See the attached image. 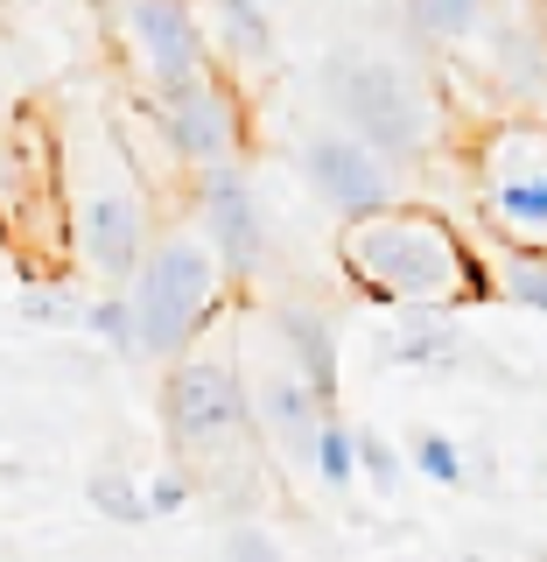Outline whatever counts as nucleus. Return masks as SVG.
<instances>
[{"label": "nucleus", "mask_w": 547, "mask_h": 562, "mask_svg": "<svg viewBox=\"0 0 547 562\" xmlns=\"http://www.w3.org/2000/svg\"><path fill=\"white\" fill-rule=\"evenodd\" d=\"M49 148H57V204H64L70 260L99 289H119L140 268L155 225H162L148 176H140L119 120L92 113V105H70L57 127H49Z\"/></svg>", "instance_id": "f257e3e1"}, {"label": "nucleus", "mask_w": 547, "mask_h": 562, "mask_svg": "<svg viewBox=\"0 0 547 562\" xmlns=\"http://www.w3.org/2000/svg\"><path fill=\"white\" fill-rule=\"evenodd\" d=\"M162 436H169V464L190 471L197 499H218L225 520L260 514V492L274 485V464L253 436V415H246L232 338L204 330L183 359L162 366Z\"/></svg>", "instance_id": "f03ea898"}, {"label": "nucleus", "mask_w": 547, "mask_h": 562, "mask_svg": "<svg viewBox=\"0 0 547 562\" xmlns=\"http://www.w3.org/2000/svg\"><path fill=\"white\" fill-rule=\"evenodd\" d=\"M338 274L351 281L358 303L379 310H470L491 303L485 281V254L464 239V225L449 211L400 198L358 218H338Z\"/></svg>", "instance_id": "7ed1b4c3"}, {"label": "nucleus", "mask_w": 547, "mask_h": 562, "mask_svg": "<svg viewBox=\"0 0 547 562\" xmlns=\"http://www.w3.org/2000/svg\"><path fill=\"white\" fill-rule=\"evenodd\" d=\"M316 92H323V113L344 134H358L365 148H379L400 169L435 162L449 148L456 127L449 99L435 92L429 70H414L408 57H394L379 43H330L323 64H316Z\"/></svg>", "instance_id": "20e7f679"}, {"label": "nucleus", "mask_w": 547, "mask_h": 562, "mask_svg": "<svg viewBox=\"0 0 547 562\" xmlns=\"http://www.w3.org/2000/svg\"><path fill=\"white\" fill-rule=\"evenodd\" d=\"M134 316V351L140 366H169L183 359L204 330H218L225 303H232V281H225L218 254L204 246V233L190 218H162L140 254V268L119 281Z\"/></svg>", "instance_id": "39448f33"}, {"label": "nucleus", "mask_w": 547, "mask_h": 562, "mask_svg": "<svg viewBox=\"0 0 547 562\" xmlns=\"http://www.w3.org/2000/svg\"><path fill=\"white\" fill-rule=\"evenodd\" d=\"M400 22L435 64L470 70L491 92H547V14L534 0H400Z\"/></svg>", "instance_id": "423d86ee"}, {"label": "nucleus", "mask_w": 547, "mask_h": 562, "mask_svg": "<svg viewBox=\"0 0 547 562\" xmlns=\"http://www.w3.org/2000/svg\"><path fill=\"white\" fill-rule=\"evenodd\" d=\"M464 190L499 246L547 254V113L505 105V113L478 120L464 140Z\"/></svg>", "instance_id": "0eeeda50"}, {"label": "nucleus", "mask_w": 547, "mask_h": 562, "mask_svg": "<svg viewBox=\"0 0 547 562\" xmlns=\"http://www.w3.org/2000/svg\"><path fill=\"white\" fill-rule=\"evenodd\" d=\"M155 140H162V162L197 176L218 162H246L253 155V113H246V85L232 78V64H210L175 92L140 99Z\"/></svg>", "instance_id": "6e6552de"}, {"label": "nucleus", "mask_w": 547, "mask_h": 562, "mask_svg": "<svg viewBox=\"0 0 547 562\" xmlns=\"http://www.w3.org/2000/svg\"><path fill=\"white\" fill-rule=\"evenodd\" d=\"M239 359V386H246V415H253V436L260 450H267V464L281 471V479L309 485V457H316V422H323L330 408L309 394V380L288 366V351L274 345V330H246V338L232 345Z\"/></svg>", "instance_id": "1a4fd4ad"}, {"label": "nucleus", "mask_w": 547, "mask_h": 562, "mask_svg": "<svg viewBox=\"0 0 547 562\" xmlns=\"http://www.w3.org/2000/svg\"><path fill=\"white\" fill-rule=\"evenodd\" d=\"M105 29H113V49H119V70H127L134 99L175 92V85H190L197 70L218 64L197 0H113Z\"/></svg>", "instance_id": "9d476101"}, {"label": "nucleus", "mask_w": 547, "mask_h": 562, "mask_svg": "<svg viewBox=\"0 0 547 562\" xmlns=\"http://www.w3.org/2000/svg\"><path fill=\"white\" fill-rule=\"evenodd\" d=\"M295 176H303V190L323 211H338V218H358V211H379V204L408 198V169L386 162L379 148H365L358 134H344L338 120H323V127H309L295 140Z\"/></svg>", "instance_id": "9b49d317"}, {"label": "nucleus", "mask_w": 547, "mask_h": 562, "mask_svg": "<svg viewBox=\"0 0 547 562\" xmlns=\"http://www.w3.org/2000/svg\"><path fill=\"white\" fill-rule=\"evenodd\" d=\"M190 225L204 233V246L218 254V268L232 289L260 281L267 268V204H260V183L246 162H218V169H197L190 176Z\"/></svg>", "instance_id": "f8f14e48"}, {"label": "nucleus", "mask_w": 547, "mask_h": 562, "mask_svg": "<svg viewBox=\"0 0 547 562\" xmlns=\"http://www.w3.org/2000/svg\"><path fill=\"white\" fill-rule=\"evenodd\" d=\"M260 324L274 330V345L288 351V366L309 380V394L323 408H344V338H338V316L309 295H281V303L260 310Z\"/></svg>", "instance_id": "ddd939ff"}, {"label": "nucleus", "mask_w": 547, "mask_h": 562, "mask_svg": "<svg viewBox=\"0 0 547 562\" xmlns=\"http://www.w3.org/2000/svg\"><path fill=\"white\" fill-rule=\"evenodd\" d=\"M485 281H491V303H513V310L547 316V254H534V246H499V239H491Z\"/></svg>", "instance_id": "4468645a"}, {"label": "nucleus", "mask_w": 547, "mask_h": 562, "mask_svg": "<svg viewBox=\"0 0 547 562\" xmlns=\"http://www.w3.org/2000/svg\"><path fill=\"white\" fill-rule=\"evenodd\" d=\"M386 359L394 366H443L456 359V330L443 310H400V324L386 330Z\"/></svg>", "instance_id": "2eb2a0df"}, {"label": "nucleus", "mask_w": 547, "mask_h": 562, "mask_svg": "<svg viewBox=\"0 0 547 562\" xmlns=\"http://www.w3.org/2000/svg\"><path fill=\"white\" fill-rule=\"evenodd\" d=\"M400 457H408V471H421V479L443 485V492H464L470 485V450L456 443L449 429H408Z\"/></svg>", "instance_id": "dca6fc26"}, {"label": "nucleus", "mask_w": 547, "mask_h": 562, "mask_svg": "<svg viewBox=\"0 0 547 562\" xmlns=\"http://www.w3.org/2000/svg\"><path fill=\"white\" fill-rule=\"evenodd\" d=\"M309 479L330 492V499H344L351 485H358V464H351V415L330 408L316 422V457H309Z\"/></svg>", "instance_id": "f3484780"}, {"label": "nucleus", "mask_w": 547, "mask_h": 562, "mask_svg": "<svg viewBox=\"0 0 547 562\" xmlns=\"http://www.w3.org/2000/svg\"><path fill=\"white\" fill-rule=\"evenodd\" d=\"M351 464H358V479L379 492V499H394L400 479H408V457H400V443L386 429H373V422H351Z\"/></svg>", "instance_id": "a211bd4d"}, {"label": "nucleus", "mask_w": 547, "mask_h": 562, "mask_svg": "<svg viewBox=\"0 0 547 562\" xmlns=\"http://www.w3.org/2000/svg\"><path fill=\"white\" fill-rule=\"evenodd\" d=\"M84 499H92V506H99V514L113 520V527H140V520H148V499H140V479H134L127 464H99L92 479H84Z\"/></svg>", "instance_id": "6ab92c4d"}, {"label": "nucleus", "mask_w": 547, "mask_h": 562, "mask_svg": "<svg viewBox=\"0 0 547 562\" xmlns=\"http://www.w3.org/2000/svg\"><path fill=\"white\" fill-rule=\"evenodd\" d=\"M78 324L92 330L105 351H119V359H134V366H140V351H134V316H127V295H119V289H99L92 303L78 310Z\"/></svg>", "instance_id": "aec40b11"}, {"label": "nucleus", "mask_w": 547, "mask_h": 562, "mask_svg": "<svg viewBox=\"0 0 547 562\" xmlns=\"http://www.w3.org/2000/svg\"><path fill=\"white\" fill-rule=\"evenodd\" d=\"M218 562H288V549H281V535L260 514H246V520H225Z\"/></svg>", "instance_id": "412c9836"}, {"label": "nucleus", "mask_w": 547, "mask_h": 562, "mask_svg": "<svg viewBox=\"0 0 547 562\" xmlns=\"http://www.w3.org/2000/svg\"><path fill=\"white\" fill-rule=\"evenodd\" d=\"M140 499H148V520H175L190 499H197V485H190L183 464H162L155 479H140Z\"/></svg>", "instance_id": "4be33fe9"}, {"label": "nucleus", "mask_w": 547, "mask_h": 562, "mask_svg": "<svg viewBox=\"0 0 547 562\" xmlns=\"http://www.w3.org/2000/svg\"><path fill=\"white\" fill-rule=\"evenodd\" d=\"M22 316H35V324H70V316H78V303H70L64 289H29V295H22Z\"/></svg>", "instance_id": "5701e85b"}, {"label": "nucleus", "mask_w": 547, "mask_h": 562, "mask_svg": "<svg viewBox=\"0 0 547 562\" xmlns=\"http://www.w3.org/2000/svg\"><path fill=\"white\" fill-rule=\"evenodd\" d=\"M0 105H14V99H8V49H0Z\"/></svg>", "instance_id": "b1692460"}, {"label": "nucleus", "mask_w": 547, "mask_h": 562, "mask_svg": "<svg viewBox=\"0 0 547 562\" xmlns=\"http://www.w3.org/2000/svg\"><path fill=\"white\" fill-rule=\"evenodd\" d=\"M464 562H491V555H464Z\"/></svg>", "instance_id": "393cba45"}, {"label": "nucleus", "mask_w": 547, "mask_h": 562, "mask_svg": "<svg viewBox=\"0 0 547 562\" xmlns=\"http://www.w3.org/2000/svg\"><path fill=\"white\" fill-rule=\"evenodd\" d=\"M534 8H540V14H547V0H534Z\"/></svg>", "instance_id": "a878e982"}, {"label": "nucleus", "mask_w": 547, "mask_h": 562, "mask_svg": "<svg viewBox=\"0 0 547 562\" xmlns=\"http://www.w3.org/2000/svg\"><path fill=\"white\" fill-rule=\"evenodd\" d=\"M400 562H414V555H400Z\"/></svg>", "instance_id": "bb28decb"}]
</instances>
